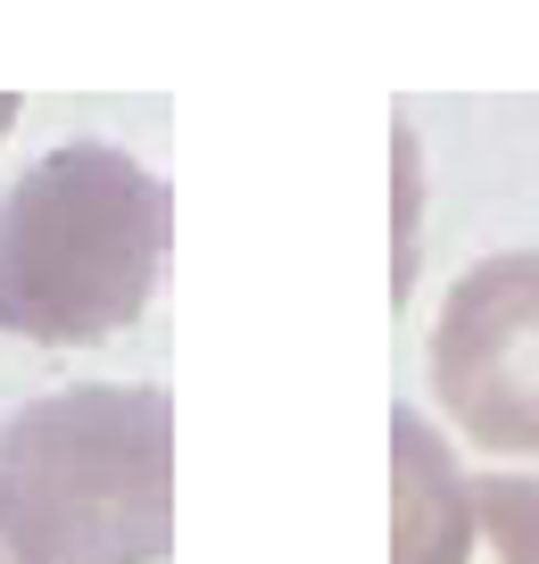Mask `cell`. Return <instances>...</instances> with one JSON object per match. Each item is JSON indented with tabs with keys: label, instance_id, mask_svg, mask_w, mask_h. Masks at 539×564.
<instances>
[{
	"label": "cell",
	"instance_id": "6da1fadb",
	"mask_svg": "<svg viewBox=\"0 0 539 564\" xmlns=\"http://www.w3.org/2000/svg\"><path fill=\"white\" fill-rule=\"evenodd\" d=\"M0 547L18 564H166L174 399L84 382L0 423Z\"/></svg>",
	"mask_w": 539,
	"mask_h": 564
},
{
	"label": "cell",
	"instance_id": "7a4b0ae2",
	"mask_svg": "<svg viewBox=\"0 0 539 564\" xmlns=\"http://www.w3.org/2000/svg\"><path fill=\"white\" fill-rule=\"evenodd\" d=\"M174 192L117 141H67L0 199V324L42 349L117 340L166 282Z\"/></svg>",
	"mask_w": 539,
	"mask_h": 564
},
{
	"label": "cell",
	"instance_id": "3957f363",
	"mask_svg": "<svg viewBox=\"0 0 539 564\" xmlns=\"http://www.w3.org/2000/svg\"><path fill=\"white\" fill-rule=\"evenodd\" d=\"M432 390L473 448L539 457V249L456 274L432 324Z\"/></svg>",
	"mask_w": 539,
	"mask_h": 564
},
{
	"label": "cell",
	"instance_id": "277c9868",
	"mask_svg": "<svg viewBox=\"0 0 539 564\" xmlns=\"http://www.w3.org/2000/svg\"><path fill=\"white\" fill-rule=\"evenodd\" d=\"M390 564H539V474H465L416 406L390 415Z\"/></svg>",
	"mask_w": 539,
	"mask_h": 564
},
{
	"label": "cell",
	"instance_id": "5b68a950",
	"mask_svg": "<svg viewBox=\"0 0 539 564\" xmlns=\"http://www.w3.org/2000/svg\"><path fill=\"white\" fill-rule=\"evenodd\" d=\"M0 564H18V556H9V547H0Z\"/></svg>",
	"mask_w": 539,
	"mask_h": 564
}]
</instances>
